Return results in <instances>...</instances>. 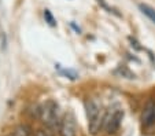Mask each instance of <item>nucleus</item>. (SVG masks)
Wrapping results in <instances>:
<instances>
[{
    "instance_id": "5",
    "label": "nucleus",
    "mask_w": 155,
    "mask_h": 136,
    "mask_svg": "<svg viewBox=\"0 0 155 136\" xmlns=\"http://www.w3.org/2000/svg\"><path fill=\"white\" fill-rule=\"evenodd\" d=\"M124 120V111L122 110H117L113 115H108L107 118V133L108 135H113L120 129L121 124H122Z\"/></svg>"
},
{
    "instance_id": "3",
    "label": "nucleus",
    "mask_w": 155,
    "mask_h": 136,
    "mask_svg": "<svg viewBox=\"0 0 155 136\" xmlns=\"http://www.w3.org/2000/svg\"><path fill=\"white\" fill-rule=\"evenodd\" d=\"M59 135L61 136H76V121L71 113H66L59 122Z\"/></svg>"
},
{
    "instance_id": "2",
    "label": "nucleus",
    "mask_w": 155,
    "mask_h": 136,
    "mask_svg": "<svg viewBox=\"0 0 155 136\" xmlns=\"http://www.w3.org/2000/svg\"><path fill=\"white\" fill-rule=\"evenodd\" d=\"M85 110H87V118H88V129L92 135H96L102 128L100 121V110L99 106L94 101L85 102Z\"/></svg>"
},
{
    "instance_id": "8",
    "label": "nucleus",
    "mask_w": 155,
    "mask_h": 136,
    "mask_svg": "<svg viewBox=\"0 0 155 136\" xmlns=\"http://www.w3.org/2000/svg\"><path fill=\"white\" fill-rule=\"evenodd\" d=\"M56 68H58V66H56ZM59 71H61V74L64 76L66 78H70V80H77V78H78V74L74 70H70V69H59Z\"/></svg>"
},
{
    "instance_id": "1",
    "label": "nucleus",
    "mask_w": 155,
    "mask_h": 136,
    "mask_svg": "<svg viewBox=\"0 0 155 136\" xmlns=\"http://www.w3.org/2000/svg\"><path fill=\"white\" fill-rule=\"evenodd\" d=\"M38 117L48 129H55L61 122L58 117V104L54 101H47L43 106L38 107Z\"/></svg>"
},
{
    "instance_id": "6",
    "label": "nucleus",
    "mask_w": 155,
    "mask_h": 136,
    "mask_svg": "<svg viewBox=\"0 0 155 136\" xmlns=\"http://www.w3.org/2000/svg\"><path fill=\"white\" fill-rule=\"evenodd\" d=\"M12 133H14V136H33L32 128H30L28 124H19V125H17Z\"/></svg>"
},
{
    "instance_id": "7",
    "label": "nucleus",
    "mask_w": 155,
    "mask_h": 136,
    "mask_svg": "<svg viewBox=\"0 0 155 136\" xmlns=\"http://www.w3.org/2000/svg\"><path fill=\"white\" fill-rule=\"evenodd\" d=\"M139 8H140V11L143 12V14L146 15L147 18H150V19H151V21L155 24V8H152L151 6H148V4H144V3L139 4Z\"/></svg>"
},
{
    "instance_id": "9",
    "label": "nucleus",
    "mask_w": 155,
    "mask_h": 136,
    "mask_svg": "<svg viewBox=\"0 0 155 136\" xmlns=\"http://www.w3.org/2000/svg\"><path fill=\"white\" fill-rule=\"evenodd\" d=\"M44 18H45V22H47L50 26H52V28L56 26V19L54 18L52 12H51L50 10H44Z\"/></svg>"
},
{
    "instance_id": "4",
    "label": "nucleus",
    "mask_w": 155,
    "mask_h": 136,
    "mask_svg": "<svg viewBox=\"0 0 155 136\" xmlns=\"http://www.w3.org/2000/svg\"><path fill=\"white\" fill-rule=\"evenodd\" d=\"M141 124L144 128H151L155 125V101L150 99L143 107L141 113Z\"/></svg>"
}]
</instances>
